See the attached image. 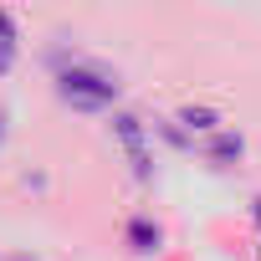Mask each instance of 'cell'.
I'll return each mask as SVG.
<instances>
[{
    "label": "cell",
    "instance_id": "6da1fadb",
    "mask_svg": "<svg viewBox=\"0 0 261 261\" xmlns=\"http://www.w3.org/2000/svg\"><path fill=\"white\" fill-rule=\"evenodd\" d=\"M62 97L77 102V108H102V102H113V82H102L92 72H67L62 77Z\"/></svg>",
    "mask_w": 261,
    "mask_h": 261
},
{
    "label": "cell",
    "instance_id": "7a4b0ae2",
    "mask_svg": "<svg viewBox=\"0 0 261 261\" xmlns=\"http://www.w3.org/2000/svg\"><path fill=\"white\" fill-rule=\"evenodd\" d=\"M113 128H118L128 159H134V174L144 179V174H149V154H144V139H139V123H134V118H113Z\"/></svg>",
    "mask_w": 261,
    "mask_h": 261
},
{
    "label": "cell",
    "instance_id": "3957f363",
    "mask_svg": "<svg viewBox=\"0 0 261 261\" xmlns=\"http://www.w3.org/2000/svg\"><path fill=\"white\" fill-rule=\"evenodd\" d=\"M11 67V26H6V16H0V72Z\"/></svg>",
    "mask_w": 261,
    "mask_h": 261
},
{
    "label": "cell",
    "instance_id": "277c9868",
    "mask_svg": "<svg viewBox=\"0 0 261 261\" xmlns=\"http://www.w3.org/2000/svg\"><path fill=\"white\" fill-rule=\"evenodd\" d=\"M190 128H215V113H185Z\"/></svg>",
    "mask_w": 261,
    "mask_h": 261
},
{
    "label": "cell",
    "instance_id": "5b68a950",
    "mask_svg": "<svg viewBox=\"0 0 261 261\" xmlns=\"http://www.w3.org/2000/svg\"><path fill=\"white\" fill-rule=\"evenodd\" d=\"M256 220H261V200H256Z\"/></svg>",
    "mask_w": 261,
    "mask_h": 261
}]
</instances>
